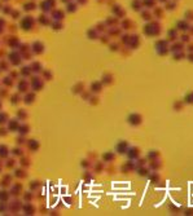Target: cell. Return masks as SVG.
Returning <instances> with one entry per match:
<instances>
[{
	"label": "cell",
	"mask_w": 193,
	"mask_h": 216,
	"mask_svg": "<svg viewBox=\"0 0 193 216\" xmlns=\"http://www.w3.org/2000/svg\"><path fill=\"white\" fill-rule=\"evenodd\" d=\"M171 49L174 51V52H181V51L184 49V44H183V43H177V44H175Z\"/></svg>",
	"instance_id": "cell-1"
},
{
	"label": "cell",
	"mask_w": 193,
	"mask_h": 216,
	"mask_svg": "<svg viewBox=\"0 0 193 216\" xmlns=\"http://www.w3.org/2000/svg\"><path fill=\"white\" fill-rule=\"evenodd\" d=\"M184 102H187V104H193V91L189 92V93L185 96L184 99Z\"/></svg>",
	"instance_id": "cell-2"
},
{
	"label": "cell",
	"mask_w": 193,
	"mask_h": 216,
	"mask_svg": "<svg viewBox=\"0 0 193 216\" xmlns=\"http://www.w3.org/2000/svg\"><path fill=\"white\" fill-rule=\"evenodd\" d=\"M183 58H185V55L184 53H183V51L181 52H179V53H176V55H175V60H183Z\"/></svg>",
	"instance_id": "cell-3"
},
{
	"label": "cell",
	"mask_w": 193,
	"mask_h": 216,
	"mask_svg": "<svg viewBox=\"0 0 193 216\" xmlns=\"http://www.w3.org/2000/svg\"><path fill=\"white\" fill-rule=\"evenodd\" d=\"M183 107H184L183 101H179V102H176V104H175V109H176V110H181Z\"/></svg>",
	"instance_id": "cell-4"
},
{
	"label": "cell",
	"mask_w": 193,
	"mask_h": 216,
	"mask_svg": "<svg viewBox=\"0 0 193 216\" xmlns=\"http://www.w3.org/2000/svg\"><path fill=\"white\" fill-rule=\"evenodd\" d=\"M188 60H189L190 62H193V52H190L189 55H188Z\"/></svg>",
	"instance_id": "cell-5"
},
{
	"label": "cell",
	"mask_w": 193,
	"mask_h": 216,
	"mask_svg": "<svg viewBox=\"0 0 193 216\" xmlns=\"http://www.w3.org/2000/svg\"><path fill=\"white\" fill-rule=\"evenodd\" d=\"M179 29H187V25H185V24H181V22H180V24H179Z\"/></svg>",
	"instance_id": "cell-6"
},
{
	"label": "cell",
	"mask_w": 193,
	"mask_h": 216,
	"mask_svg": "<svg viewBox=\"0 0 193 216\" xmlns=\"http://www.w3.org/2000/svg\"><path fill=\"white\" fill-rule=\"evenodd\" d=\"M181 40H183V42H188V40H189V38H188L187 35H183V36H181Z\"/></svg>",
	"instance_id": "cell-7"
},
{
	"label": "cell",
	"mask_w": 193,
	"mask_h": 216,
	"mask_svg": "<svg viewBox=\"0 0 193 216\" xmlns=\"http://www.w3.org/2000/svg\"><path fill=\"white\" fill-rule=\"evenodd\" d=\"M188 51H189V52H193V44L188 45Z\"/></svg>",
	"instance_id": "cell-8"
}]
</instances>
